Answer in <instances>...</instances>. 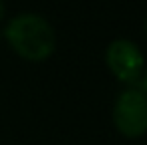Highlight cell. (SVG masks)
<instances>
[{"label": "cell", "instance_id": "obj_1", "mask_svg": "<svg viewBox=\"0 0 147 145\" xmlns=\"http://www.w3.org/2000/svg\"><path fill=\"white\" fill-rule=\"evenodd\" d=\"M4 38L22 58L34 62L46 60L56 46V34L50 22L32 12L14 16L4 28Z\"/></svg>", "mask_w": 147, "mask_h": 145}, {"label": "cell", "instance_id": "obj_2", "mask_svg": "<svg viewBox=\"0 0 147 145\" xmlns=\"http://www.w3.org/2000/svg\"><path fill=\"white\" fill-rule=\"evenodd\" d=\"M113 123L127 137L147 131V96L139 90H125L113 105Z\"/></svg>", "mask_w": 147, "mask_h": 145}, {"label": "cell", "instance_id": "obj_3", "mask_svg": "<svg viewBox=\"0 0 147 145\" xmlns=\"http://www.w3.org/2000/svg\"><path fill=\"white\" fill-rule=\"evenodd\" d=\"M105 62H107L109 70L123 82L137 80L143 70V54L131 40H125V38L113 40L107 46Z\"/></svg>", "mask_w": 147, "mask_h": 145}, {"label": "cell", "instance_id": "obj_4", "mask_svg": "<svg viewBox=\"0 0 147 145\" xmlns=\"http://www.w3.org/2000/svg\"><path fill=\"white\" fill-rule=\"evenodd\" d=\"M2 14H4V4L0 2V16H2Z\"/></svg>", "mask_w": 147, "mask_h": 145}, {"label": "cell", "instance_id": "obj_5", "mask_svg": "<svg viewBox=\"0 0 147 145\" xmlns=\"http://www.w3.org/2000/svg\"><path fill=\"white\" fill-rule=\"evenodd\" d=\"M145 88H147V72H145Z\"/></svg>", "mask_w": 147, "mask_h": 145}, {"label": "cell", "instance_id": "obj_6", "mask_svg": "<svg viewBox=\"0 0 147 145\" xmlns=\"http://www.w3.org/2000/svg\"><path fill=\"white\" fill-rule=\"evenodd\" d=\"M145 30H147V20H145Z\"/></svg>", "mask_w": 147, "mask_h": 145}]
</instances>
